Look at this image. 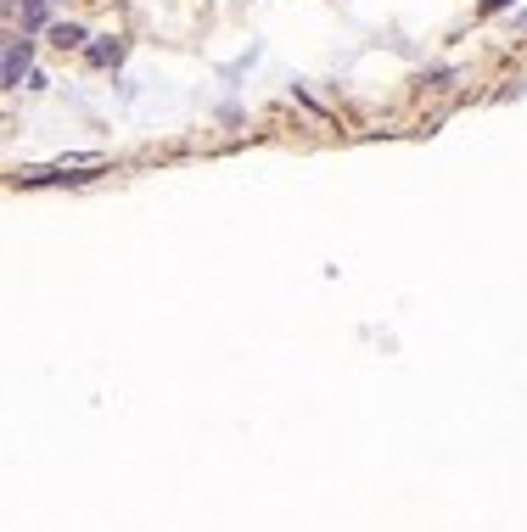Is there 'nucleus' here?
I'll return each instance as SVG.
<instances>
[{"instance_id": "7ed1b4c3", "label": "nucleus", "mask_w": 527, "mask_h": 532, "mask_svg": "<svg viewBox=\"0 0 527 532\" xmlns=\"http://www.w3.org/2000/svg\"><path fill=\"white\" fill-rule=\"evenodd\" d=\"M51 6H57V0H23V34L51 28Z\"/></svg>"}, {"instance_id": "20e7f679", "label": "nucleus", "mask_w": 527, "mask_h": 532, "mask_svg": "<svg viewBox=\"0 0 527 532\" xmlns=\"http://www.w3.org/2000/svg\"><path fill=\"white\" fill-rule=\"evenodd\" d=\"M45 34H51V45H62V51H79V45L90 40V34H85V23H51Z\"/></svg>"}, {"instance_id": "f257e3e1", "label": "nucleus", "mask_w": 527, "mask_h": 532, "mask_svg": "<svg viewBox=\"0 0 527 532\" xmlns=\"http://www.w3.org/2000/svg\"><path fill=\"white\" fill-rule=\"evenodd\" d=\"M34 34H12L6 40V62H0V84L6 90H23V79H34Z\"/></svg>"}, {"instance_id": "f03ea898", "label": "nucleus", "mask_w": 527, "mask_h": 532, "mask_svg": "<svg viewBox=\"0 0 527 532\" xmlns=\"http://www.w3.org/2000/svg\"><path fill=\"white\" fill-rule=\"evenodd\" d=\"M124 51H129V45L113 40V34H107V40H96V45H85L90 68H118V62H124Z\"/></svg>"}, {"instance_id": "39448f33", "label": "nucleus", "mask_w": 527, "mask_h": 532, "mask_svg": "<svg viewBox=\"0 0 527 532\" xmlns=\"http://www.w3.org/2000/svg\"><path fill=\"white\" fill-rule=\"evenodd\" d=\"M505 6H516V0H483V6H477V17H494V12H505Z\"/></svg>"}, {"instance_id": "423d86ee", "label": "nucleus", "mask_w": 527, "mask_h": 532, "mask_svg": "<svg viewBox=\"0 0 527 532\" xmlns=\"http://www.w3.org/2000/svg\"><path fill=\"white\" fill-rule=\"evenodd\" d=\"M516 28H522V34H527V12H522V17H516Z\"/></svg>"}]
</instances>
